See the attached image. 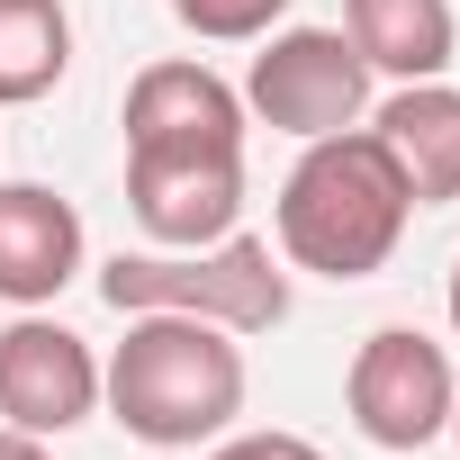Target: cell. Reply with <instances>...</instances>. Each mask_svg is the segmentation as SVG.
I'll return each mask as SVG.
<instances>
[{"label": "cell", "mask_w": 460, "mask_h": 460, "mask_svg": "<svg viewBox=\"0 0 460 460\" xmlns=\"http://www.w3.org/2000/svg\"><path fill=\"white\" fill-rule=\"evenodd\" d=\"M406 217H415V190L388 163V145L370 127H343V136L298 145V163H289V181L271 199V244H280L289 271L370 280L406 244Z\"/></svg>", "instance_id": "obj_1"}, {"label": "cell", "mask_w": 460, "mask_h": 460, "mask_svg": "<svg viewBox=\"0 0 460 460\" xmlns=\"http://www.w3.org/2000/svg\"><path fill=\"white\" fill-rule=\"evenodd\" d=\"M244 334L208 316H127V343L100 361V406L145 451H208L244 415Z\"/></svg>", "instance_id": "obj_2"}, {"label": "cell", "mask_w": 460, "mask_h": 460, "mask_svg": "<svg viewBox=\"0 0 460 460\" xmlns=\"http://www.w3.org/2000/svg\"><path fill=\"white\" fill-rule=\"evenodd\" d=\"M100 298L118 316H208L226 334H271L289 316V262L262 235H217L199 253H109Z\"/></svg>", "instance_id": "obj_3"}, {"label": "cell", "mask_w": 460, "mask_h": 460, "mask_svg": "<svg viewBox=\"0 0 460 460\" xmlns=\"http://www.w3.org/2000/svg\"><path fill=\"white\" fill-rule=\"evenodd\" d=\"M370 91L379 73L361 64V46L343 28H271L253 37V64H244V118H262L271 136H343L370 118Z\"/></svg>", "instance_id": "obj_4"}, {"label": "cell", "mask_w": 460, "mask_h": 460, "mask_svg": "<svg viewBox=\"0 0 460 460\" xmlns=\"http://www.w3.org/2000/svg\"><path fill=\"white\" fill-rule=\"evenodd\" d=\"M343 406H352V433L370 451H433L451 433V406H460L451 352L415 325H379V334H361V352L343 370Z\"/></svg>", "instance_id": "obj_5"}, {"label": "cell", "mask_w": 460, "mask_h": 460, "mask_svg": "<svg viewBox=\"0 0 460 460\" xmlns=\"http://www.w3.org/2000/svg\"><path fill=\"white\" fill-rule=\"evenodd\" d=\"M91 415H100V352L73 325H55L46 307H19L0 325V424L55 442Z\"/></svg>", "instance_id": "obj_6"}, {"label": "cell", "mask_w": 460, "mask_h": 460, "mask_svg": "<svg viewBox=\"0 0 460 460\" xmlns=\"http://www.w3.org/2000/svg\"><path fill=\"white\" fill-rule=\"evenodd\" d=\"M127 154H244V91L208 73L199 55H163L127 82Z\"/></svg>", "instance_id": "obj_7"}, {"label": "cell", "mask_w": 460, "mask_h": 460, "mask_svg": "<svg viewBox=\"0 0 460 460\" xmlns=\"http://www.w3.org/2000/svg\"><path fill=\"white\" fill-rule=\"evenodd\" d=\"M127 208L154 253H199L244 226V154H127Z\"/></svg>", "instance_id": "obj_8"}, {"label": "cell", "mask_w": 460, "mask_h": 460, "mask_svg": "<svg viewBox=\"0 0 460 460\" xmlns=\"http://www.w3.org/2000/svg\"><path fill=\"white\" fill-rule=\"evenodd\" d=\"M82 208L46 181H0V298L10 307H55L82 280Z\"/></svg>", "instance_id": "obj_9"}, {"label": "cell", "mask_w": 460, "mask_h": 460, "mask_svg": "<svg viewBox=\"0 0 460 460\" xmlns=\"http://www.w3.org/2000/svg\"><path fill=\"white\" fill-rule=\"evenodd\" d=\"M361 127H370V136L388 145V163L406 172L415 208H451V199H460V91H451V73H442V82H397L388 100H370Z\"/></svg>", "instance_id": "obj_10"}, {"label": "cell", "mask_w": 460, "mask_h": 460, "mask_svg": "<svg viewBox=\"0 0 460 460\" xmlns=\"http://www.w3.org/2000/svg\"><path fill=\"white\" fill-rule=\"evenodd\" d=\"M343 37L379 82H442L460 55V10L451 0H343Z\"/></svg>", "instance_id": "obj_11"}, {"label": "cell", "mask_w": 460, "mask_h": 460, "mask_svg": "<svg viewBox=\"0 0 460 460\" xmlns=\"http://www.w3.org/2000/svg\"><path fill=\"white\" fill-rule=\"evenodd\" d=\"M73 73V10L64 0H0V109H28Z\"/></svg>", "instance_id": "obj_12"}, {"label": "cell", "mask_w": 460, "mask_h": 460, "mask_svg": "<svg viewBox=\"0 0 460 460\" xmlns=\"http://www.w3.org/2000/svg\"><path fill=\"white\" fill-rule=\"evenodd\" d=\"M172 19L190 37H208V46H253V37H271L289 19V0H172Z\"/></svg>", "instance_id": "obj_13"}, {"label": "cell", "mask_w": 460, "mask_h": 460, "mask_svg": "<svg viewBox=\"0 0 460 460\" xmlns=\"http://www.w3.org/2000/svg\"><path fill=\"white\" fill-rule=\"evenodd\" d=\"M199 460H325L307 433H217Z\"/></svg>", "instance_id": "obj_14"}, {"label": "cell", "mask_w": 460, "mask_h": 460, "mask_svg": "<svg viewBox=\"0 0 460 460\" xmlns=\"http://www.w3.org/2000/svg\"><path fill=\"white\" fill-rule=\"evenodd\" d=\"M0 460H55L37 433H19V424H0Z\"/></svg>", "instance_id": "obj_15"}, {"label": "cell", "mask_w": 460, "mask_h": 460, "mask_svg": "<svg viewBox=\"0 0 460 460\" xmlns=\"http://www.w3.org/2000/svg\"><path fill=\"white\" fill-rule=\"evenodd\" d=\"M442 316H451V343H460V262H451V289H442Z\"/></svg>", "instance_id": "obj_16"}, {"label": "cell", "mask_w": 460, "mask_h": 460, "mask_svg": "<svg viewBox=\"0 0 460 460\" xmlns=\"http://www.w3.org/2000/svg\"><path fill=\"white\" fill-rule=\"evenodd\" d=\"M451 442H460V406H451Z\"/></svg>", "instance_id": "obj_17"}]
</instances>
